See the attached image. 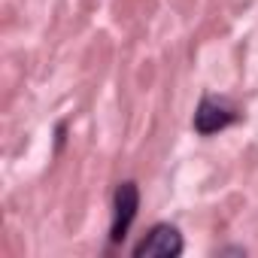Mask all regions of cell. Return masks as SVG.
Returning <instances> with one entry per match:
<instances>
[{
  "mask_svg": "<svg viewBox=\"0 0 258 258\" xmlns=\"http://www.w3.org/2000/svg\"><path fill=\"white\" fill-rule=\"evenodd\" d=\"M240 118V109L228 100V97H219V94H204L201 103H198V112H195V131L210 137V134H219L225 131L228 124H234Z\"/></svg>",
  "mask_w": 258,
  "mask_h": 258,
  "instance_id": "6da1fadb",
  "label": "cell"
},
{
  "mask_svg": "<svg viewBox=\"0 0 258 258\" xmlns=\"http://www.w3.org/2000/svg\"><path fill=\"white\" fill-rule=\"evenodd\" d=\"M137 210H140V188L134 179H124L115 185V195H112V228H109V243H121L131 222L137 219Z\"/></svg>",
  "mask_w": 258,
  "mask_h": 258,
  "instance_id": "7a4b0ae2",
  "label": "cell"
},
{
  "mask_svg": "<svg viewBox=\"0 0 258 258\" xmlns=\"http://www.w3.org/2000/svg\"><path fill=\"white\" fill-rule=\"evenodd\" d=\"M219 255H246V249H237V246H231V249H219Z\"/></svg>",
  "mask_w": 258,
  "mask_h": 258,
  "instance_id": "277c9868",
  "label": "cell"
},
{
  "mask_svg": "<svg viewBox=\"0 0 258 258\" xmlns=\"http://www.w3.org/2000/svg\"><path fill=\"white\" fill-rule=\"evenodd\" d=\"M185 243L176 225L170 222H158L137 246H134V258H176L182 255Z\"/></svg>",
  "mask_w": 258,
  "mask_h": 258,
  "instance_id": "3957f363",
  "label": "cell"
}]
</instances>
